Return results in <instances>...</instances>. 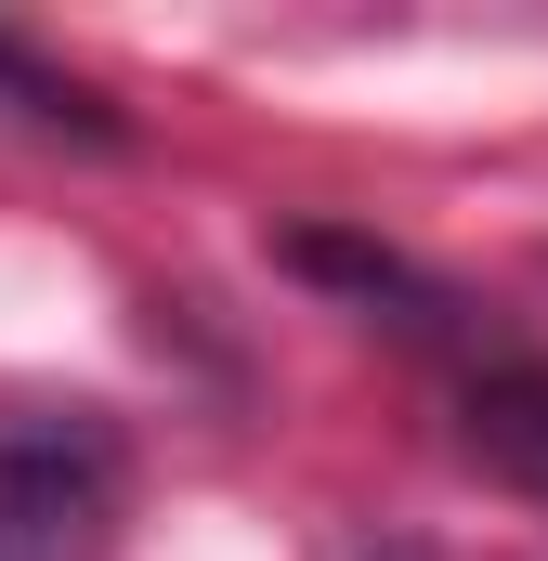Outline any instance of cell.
Listing matches in <instances>:
<instances>
[{
	"instance_id": "1",
	"label": "cell",
	"mask_w": 548,
	"mask_h": 561,
	"mask_svg": "<svg viewBox=\"0 0 548 561\" xmlns=\"http://www.w3.org/2000/svg\"><path fill=\"white\" fill-rule=\"evenodd\" d=\"M132 444L105 405H0V561H105Z\"/></svg>"
},
{
	"instance_id": "2",
	"label": "cell",
	"mask_w": 548,
	"mask_h": 561,
	"mask_svg": "<svg viewBox=\"0 0 548 561\" xmlns=\"http://www.w3.org/2000/svg\"><path fill=\"white\" fill-rule=\"evenodd\" d=\"M457 444H470L496 483L548 496V353H496V366H470V392H457Z\"/></svg>"
},
{
	"instance_id": "3",
	"label": "cell",
	"mask_w": 548,
	"mask_h": 561,
	"mask_svg": "<svg viewBox=\"0 0 548 561\" xmlns=\"http://www.w3.org/2000/svg\"><path fill=\"white\" fill-rule=\"evenodd\" d=\"M287 262H300V275H327L340 300H366V313H392V327H418V340L457 313V300L418 275L406 249H366V236H287Z\"/></svg>"
},
{
	"instance_id": "4",
	"label": "cell",
	"mask_w": 548,
	"mask_h": 561,
	"mask_svg": "<svg viewBox=\"0 0 548 561\" xmlns=\"http://www.w3.org/2000/svg\"><path fill=\"white\" fill-rule=\"evenodd\" d=\"M0 92H13V118H39V131H79V144H118L132 118L92 92V79H66V66H39L26 39H0Z\"/></svg>"
}]
</instances>
